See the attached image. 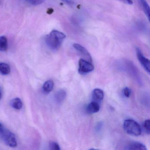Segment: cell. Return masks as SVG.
Returning <instances> with one entry per match:
<instances>
[{
  "label": "cell",
  "instance_id": "2e32d148",
  "mask_svg": "<svg viewBox=\"0 0 150 150\" xmlns=\"http://www.w3.org/2000/svg\"><path fill=\"white\" fill-rule=\"evenodd\" d=\"M26 1L32 6H37L43 3L45 0H26Z\"/></svg>",
  "mask_w": 150,
  "mask_h": 150
},
{
  "label": "cell",
  "instance_id": "5bb4252c",
  "mask_svg": "<svg viewBox=\"0 0 150 150\" xmlns=\"http://www.w3.org/2000/svg\"><path fill=\"white\" fill-rule=\"evenodd\" d=\"M11 72V68L9 65L4 63H0V73L3 75H8Z\"/></svg>",
  "mask_w": 150,
  "mask_h": 150
},
{
  "label": "cell",
  "instance_id": "ffe728a7",
  "mask_svg": "<svg viewBox=\"0 0 150 150\" xmlns=\"http://www.w3.org/2000/svg\"><path fill=\"white\" fill-rule=\"evenodd\" d=\"M117 1L128 5H132L133 4V2L132 0H117Z\"/></svg>",
  "mask_w": 150,
  "mask_h": 150
},
{
  "label": "cell",
  "instance_id": "30bf717a",
  "mask_svg": "<svg viewBox=\"0 0 150 150\" xmlns=\"http://www.w3.org/2000/svg\"><path fill=\"white\" fill-rule=\"evenodd\" d=\"M67 93L64 89L58 90L55 94V99L57 103L59 104L63 103L66 97Z\"/></svg>",
  "mask_w": 150,
  "mask_h": 150
},
{
  "label": "cell",
  "instance_id": "8992f818",
  "mask_svg": "<svg viewBox=\"0 0 150 150\" xmlns=\"http://www.w3.org/2000/svg\"><path fill=\"white\" fill-rule=\"evenodd\" d=\"M73 47L74 49L77 51L84 58V59H83L92 63V58L91 55L85 47H83L81 45L77 43L74 44Z\"/></svg>",
  "mask_w": 150,
  "mask_h": 150
},
{
  "label": "cell",
  "instance_id": "ac0fdd59",
  "mask_svg": "<svg viewBox=\"0 0 150 150\" xmlns=\"http://www.w3.org/2000/svg\"><path fill=\"white\" fill-rule=\"evenodd\" d=\"M144 127L146 132L148 134L150 132V120L149 119L145 120L144 123Z\"/></svg>",
  "mask_w": 150,
  "mask_h": 150
},
{
  "label": "cell",
  "instance_id": "9c48e42d",
  "mask_svg": "<svg viewBox=\"0 0 150 150\" xmlns=\"http://www.w3.org/2000/svg\"><path fill=\"white\" fill-rule=\"evenodd\" d=\"M93 101L99 103L103 100L104 93L103 91L100 88H96L93 91L92 95Z\"/></svg>",
  "mask_w": 150,
  "mask_h": 150
},
{
  "label": "cell",
  "instance_id": "7a4b0ae2",
  "mask_svg": "<svg viewBox=\"0 0 150 150\" xmlns=\"http://www.w3.org/2000/svg\"><path fill=\"white\" fill-rule=\"evenodd\" d=\"M0 138L5 144L10 147H14L17 146V140L15 135L1 123H0Z\"/></svg>",
  "mask_w": 150,
  "mask_h": 150
},
{
  "label": "cell",
  "instance_id": "e0dca14e",
  "mask_svg": "<svg viewBox=\"0 0 150 150\" xmlns=\"http://www.w3.org/2000/svg\"><path fill=\"white\" fill-rule=\"evenodd\" d=\"M49 146L51 150H59L60 149L59 145L54 141H50L49 144Z\"/></svg>",
  "mask_w": 150,
  "mask_h": 150
},
{
  "label": "cell",
  "instance_id": "d6986e66",
  "mask_svg": "<svg viewBox=\"0 0 150 150\" xmlns=\"http://www.w3.org/2000/svg\"><path fill=\"white\" fill-rule=\"evenodd\" d=\"M123 94L125 97L129 98L130 97L131 93V90L128 87L125 88L123 90Z\"/></svg>",
  "mask_w": 150,
  "mask_h": 150
},
{
  "label": "cell",
  "instance_id": "9a60e30c",
  "mask_svg": "<svg viewBox=\"0 0 150 150\" xmlns=\"http://www.w3.org/2000/svg\"><path fill=\"white\" fill-rule=\"evenodd\" d=\"M11 104L12 107L15 109L20 110L22 108V102L20 98H15L13 100H12Z\"/></svg>",
  "mask_w": 150,
  "mask_h": 150
},
{
  "label": "cell",
  "instance_id": "3957f363",
  "mask_svg": "<svg viewBox=\"0 0 150 150\" xmlns=\"http://www.w3.org/2000/svg\"><path fill=\"white\" fill-rule=\"evenodd\" d=\"M123 128L126 133L132 136H139L141 134V129L139 125L132 119L125 120Z\"/></svg>",
  "mask_w": 150,
  "mask_h": 150
},
{
  "label": "cell",
  "instance_id": "7402d4cb",
  "mask_svg": "<svg viewBox=\"0 0 150 150\" xmlns=\"http://www.w3.org/2000/svg\"><path fill=\"white\" fill-rule=\"evenodd\" d=\"M1 89H0V99L1 98Z\"/></svg>",
  "mask_w": 150,
  "mask_h": 150
},
{
  "label": "cell",
  "instance_id": "8fae6325",
  "mask_svg": "<svg viewBox=\"0 0 150 150\" xmlns=\"http://www.w3.org/2000/svg\"><path fill=\"white\" fill-rule=\"evenodd\" d=\"M54 83L53 81L51 80L46 81L43 86L42 89L44 92L45 93H50L54 87Z\"/></svg>",
  "mask_w": 150,
  "mask_h": 150
},
{
  "label": "cell",
  "instance_id": "7c38bea8",
  "mask_svg": "<svg viewBox=\"0 0 150 150\" xmlns=\"http://www.w3.org/2000/svg\"><path fill=\"white\" fill-rule=\"evenodd\" d=\"M148 20H150V7L146 0H138Z\"/></svg>",
  "mask_w": 150,
  "mask_h": 150
},
{
  "label": "cell",
  "instance_id": "ba28073f",
  "mask_svg": "<svg viewBox=\"0 0 150 150\" xmlns=\"http://www.w3.org/2000/svg\"><path fill=\"white\" fill-rule=\"evenodd\" d=\"M100 110V105L99 103L97 102H91L87 107L86 110L88 113L89 114H94L97 113Z\"/></svg>",
  "mask_w": 150,
  "mask_h": 150
},
{
  "label": "cell",
  "instance_id": "5b68a950",
  "mask_svg": "<svg viewBox=\"0 0 150 150\" xmlns=\"http://www.w3.org/2000/svg\"><path fill=\"white\" fill-rule=\"evenodd\" d=\"M136 52L138 59L139 63L144 67L145 70L149 74L150 69V60L144 56V54L139 48H137Z\"/></svg>",
  "mask_w": 150,
  "mask_h": 150
},
{
  "label": "cell",
  "instance_id": "44dd1931",
  "mask_svg": "<svg viewBox=\"0 0 150 150\" xmlns=\"http://www.w3.org/2000/svg\"><path fill=\"white\" fill-rule=\"evenodd\" d=\"M61 1L68 5H72L74 4V1H73V0H61Z\"/></svg>",
  "mask_w": 150,
  "mask_h": 150
},
{
  "label": "cell",
  "instance_id": "6da1fadb",
  "mask_svg": "<svg viewBox=\"0 0 150 150\" xmlns=\"http://www.w3.org/2000/svg\"><path fill=\"white\" fill-rule=\"evenodd\" d=\"M66 35L57 30H53L45 38L47 46L52 50H57L61 46L66 38Z\"/></svg>",
  "mask_w": 150,
  "mask_h": 150
},
{
  "label": "cell",
  "instance_id": "52a82bcc",
  "mask_svg": "<svg viewBox=\"0 0 150 150\" xmlns=\"http://www.w3.org/2000/svg\"><path fill=\"white\" fill-rule=\"evenodd\" d=\"M125 149L131 150H146L145 146L142 143L138 142H131L127 144Z\"/></svg>",
  "mask_w": 150,
  "mask_h": 150
},
{
  "label": "cell",
  "instance_id": "277c9868",
  "mask_svg": "<svg viewBox=\"0 0 150 150\" xmlns=\"http://www.w3.org/2000/svg\"><path fill=\"white\" fill-rule=\"evenodd\" d=\"M79 72L81 74H85L93 71L94 67L92 63L83 59H81L79 62Z\"/></svg>",
  "mask_w": 150,
  "mask_h": 150
},
{
  "label": "cell",
  "instance_id": "4fadbf2b",
  "mask_svg": "<svg viewBox=\"0 0 150 150\" xmlns=\"http://www.w3.org/2000/svg\"><path fill=\"white\" fill-rule=\"evenodd\" d=\"M8 47V42L7 38L4 36H0V51H7Z\"/></svg>",
  "mask_w": 150,
  "mask_h": 150
}]
</instances>
